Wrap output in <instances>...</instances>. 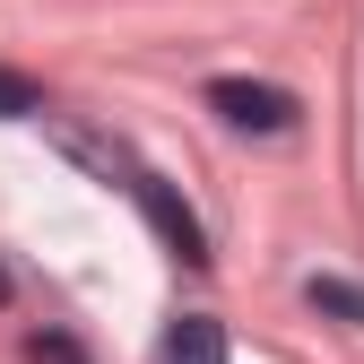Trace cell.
<instances>
[{
  "label": "cell",
  "instance_id": "1",
  "mask_svg": "<svg viewBox=\"0 0 364 364\" xmlns=\"http://www.w3.org/2000/svg\"><path fill=\"white\" fill-rule=\"evenodd\" d=\"M208 113L225 130H252V139H287V130L304 122V105L287 96V87H269V78H208Z\"/></svg>",
  "mask_w": 364,
  "mask_h": 364
},
{
  "label": "cell",
  "instance_id": "2",
  "mask_svg": "<svg viewBox=\"0 0 364 364\" xmlns=\"http://www.w3.org/2000/svg\"><path fill=\"white\" fill-rule=\"evenodd\" d=\"M130 200H139L148 235H156V243H165L182 269H208V235H200V217L182 208V191H173L165 173H148V165H139V173H130Z\"/></svg>",
  "mask_w": 364,
  "mask_h": 364
},
{
  "label": "cell",
  "instance_id": "3",
  "mask_svg": "<svg viewBox=\"0 0 364 364\" xmlns=\"http://www.w3.org/2000/svg\"><path fill=\"white\" fill-rule=\"evenodd\" d=\"M43 130H53V148H61L78 173L122 182V191H130V173H139V148H130V139H113V130H96V122H70V113H53Z\"/></svg>",
  "mask_w": 364,
  "mask_h": 364
},
{
  "label": "cell",
  "instance_id": "4",
  "mask_svg": "<svg viewBox=\"0 0 364 364\" xmlns=\"http://www.w3.org/2000/svg\"><path fill=\"white\" fill-rule=\"evenodd\" d=\"M156 364H225V330L208 312H182V321L156 338Z\"/></svg>",
  "mask_w": 364,
  "mask_h": 364
},
{
  "label": "cell",
  "instance_id": "5",
  "mask_svg": "<svg viewBox=\"0 0 364 364\" xmlns=\"http://www.w3.org/2000/svg\"><path fill=\"white\" fill-rule=\"evenodd\" d=\"M304 304L347 321V330H364V287H347V278H304Z\"/></svg>",
  "mask_w": 364,
  "mask_h": 364
},
{
  "label": "cell",
  "instance_id": "6",
  "mask_svg": "<svg viewBox=\"0 0 364 364\" xmlns=\"http://www.w3.org/2000/svg\"><path fill=\"white\" fill-rule=\"evenodd\" d=\"M0 113H9V122H43L53 105H43V87H35V78H18V70H0Z\"/></svg>",
  "mask_w": 364,
  "mask_h": 364
},
{
  "label": "cell",
  "instance_id": "7",
  "mask_svg": "<svg viewBox=\"0 0 364 364\" xmlns=\"http://www.w3.org/2000/svg\"><path fill=\"white\" fill-rule=\"evenodd\" d=\"M26 364H87V355H78L61 330H35V338H26Z\"/></svg>",
  "mask_w": 364,
  "mask_h": 364
},
{
  "label": "cell",
  "instance_id": "8",
  "mask_svg": "<svg viewBox=\"0 0 364 364\" xmlns=\"http://www.w3.org/2000/svg\"><path fill=\"white\" fill-rule=\"evenodd\" d=\"M9 295H18V278H9V260H0V304H9Z\"/></svg>",
  "mask_w": 364,
  "mask_h": 364
}]
</instances>
